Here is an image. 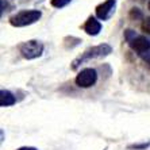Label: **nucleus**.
Listing matches in <instances>:
<instances>
[{"label":"nucleus","mask_w":150,"mask_h":150,"mask_svg":"<svg viewBox=\"0 0 150 150\" xmlns=\"http://www.w3.org/2000/svg\"><path fill=\"white\" fill-rule=\"evenodd\" d=\"M150 146V142H139V143H134V145H129L127 149L129 150H146Z\"/></svg>","instance_id":"1a4fd4ad"},{"label":"nucleus","mask_w":150,"mask_h":150,"mask_svg":"<svg viewBox=\"0 0 150 150\" xmlns=\"http://www.w3.org/2000/svg\"><path fill=\"white\" fill-rule=\"evenodd\" d=\"M16 99L10 91L7 89H1L0 91V105L1 107H10V105H14Z\"/></svg>","instance_id":"6e6552de"},{"label":"nucleus","mask_w":150,"mask_h":150,"mask_svg":"<svg viewBox=\"0 0 150 150\" xmlns=\"http://www.w3.org/2000/svg\"><path fill=\"white\" fill-rule=\"evenodd\" d=\"M142 30L145 33H147V34H150V16L145 18L142 22Z\"/></svg>","instance_id":"f8f14e48"},{"label":"nucleus","mask_w":150,"mask_h":150,"mask_svg":"<svg viewBox=\"0 0 150 150\" xmlns=\"http://www.w3.org/2000/svg\"><path fill=\"white\" fill-rule=\"evenodd\" d=\"M70 1H72V0H52L50 4L56 8H62V7H65V6H68Z\"/></svg>","instance_id":"9b49d317"},{"label":"nucleus","mask_w":150,"mask_h":150,"mask_svg":"<svg viewBox=\"0 0 150 150\" xmlns=\"http://www.w3.org/2000/svg\"><path fill=\"white\" fill-rule=\"evenodd\" d=\"M41 11L38 10H30V11H21L16 15L10 19V23L14 27H25V26L33 25L41 18Z\"/></svg>","instance_id":"f03ea898"},{"label":"nucleus","mask_w":150,"mask_h":150,"mask_svg":"<svg viewBox=\"0 0 150 150\" xmlns=\"http://www.w3.org/2000/svg\"><path fill=\"white\" fill-rule=\"evenodd\" d=\"M141 57H142L143 61H145V62L150 67V50L149 52H146V53H143V54H141Z\"/></svg>","instance_id":"ddd939ff"},{"label":"nucleus","mask_w":150,"mask_h":150,"mask_svg":"<svg viewBox=\"0 0 150 150\" xmlns=\"http://www.w3.org/2000/svg\"><path fill=\"white\" fill-rule=\"evenodd\" d=\"M96 81H98V73L92 68H85L81 72H79V74L76 76V84L80 88L93 87Z\"/></svg>","instance_id":"20e7f679"},{"label":"nucleus","mask_w":150,"mask_h":150,"mask_svg":"<svg viewBox=\"0 0 150 150\" xmlns=\"http://www.w3.org/2000/svg\"><path fill=\"white\" fill-rule=\"evenodd\" d=\"M115 11V0H105L103 4H99L96 7V15L101 21H107Z\"/></svg>","instance_id":"39448f33"},{"label":"nucleus","mask_w":150,"mask_h":150,"mask_svg":"<svg viewBox=\"0 0 150 150\" xmlns=\"http://www.w3.org/2000/svg\"><path fill=\"white\" fill-rule=\"evenodd\" d=\"M130 18L133 19V21H138V19H142L143 18V15H142V12H141V10L139 8H131L130 10Z\"/></svg>","instance_id":"9d476101"},{"label":"nucleus","mask_w":150,"mask_h":150,"mask_svg":"<svg viewBox=\"0 0 150 150\" xmlns=\"http://www.w3.org/2000/svg\"><path fill=\"white\" fill-rule=\"evenodd\" d=\"M84 30H85V33H87L88 35H98L101 30V25L96 18L91 16V18H88V21L85 22Z\"/></svg>","instance_id":"0eeeda50"},{"label":"nucleus","mask_w":150,"mask_h":150,"mask_svg":"<svg viewBox=\"0 0 150 150\" xmlns=\"http://www.w3.org/2000/svg\"><path fill=\"white\" fill-rule=\"evenodd\" d=\"M129 43H130V46H131V49L135 50L139 56L150 50V41L146 37H142V35H139V37L135 35L131 41H129Z\"/></svg>","instance_id":"423d86ee"},{"label":"nucleus","mask_w":150,"mask_h":150,"mask_svg":"<svg viewBox=\"0 0 150 150\" xmlns=\"http://www.w3.org/2000/svg\"><path fill=\"white\" fill-rule=\"evenodd\" d=\"M16 150H38V149L34 147V146H22V147H19V149H16Z\"/></svg>","instance_id":"4468645a"},{"label":"nucleus","mask_w":150,"mask_h":150,"mask_svg":"<svg viewBox=\"0 0 150 150\" xmlns=\"http://www.w3.org/2000/svg\"><path fill=\"white\" fill-rule=\"evenodd\" d=\"M19 52L25 58L27 59H34L37 57H39L43 52V45L38 41H27L23 42L19 46Z\"/></svg>","instance_id":"7ed1b4c3"},{"label":"nucleus","mask_w":150,"mask_h":150,"mask_svg":"<svg viewBox=\"0 0 150 150\" xmlns=\"http://www.w3.org/2000/svg\"><path fill=\"white\" fill-rule=\"evenodd\" d=\"M134 1H139V3H143L145 0H134Z\"/></svg>","instance_id":"2eb2a0df"},{"label":"nucleus","mask_w":150,"mask_h":150,"mask_svg":"<svg viewBox=\"0 0 150 150\" xmlns=\"http://www.w3.org/2000/svg\"><path fill=\"white\" fill-rule=\"evenodd\" d=\"M111 52H112L111 46L107 45V43L89 47V49H87L81 56H79L73 62H72V69H77L81 64L87 62V61H91V59H95V58H101V57L108 56Z\"/></svg>","instance_id":"f257e3e1"},{"label":"nucleus","mask_w":150,"mask_h":150,"mask_svg":"<svg viewBox=\"0 0 150 150\" xmlns=\"http://www.w3.org/2000/svg\"><path fill=\"white\" fill-rule=\"evenodd\" d=\"M147 7H149V10H150V0H149V3H147Z\"/></svg>","instance_id":"dca6fc26"}]
</instances>
